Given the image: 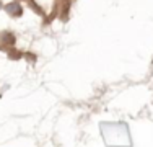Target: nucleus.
I'll return each mask as SVG.
<instances>
[{"mask_svg":"<svg viewBox=\"0 0 153 147\" xmlns=\"http://www.w3.org/2000/svg\"><path fill=\"white\" fill-rule=\"evenodd\" d=\"M5 10H7L10 15H13V16H20V15H21V10H23V8H21L18 3H8V5L5 7Z\"/></svg>","mask_w":153,"mask_h":147,"instance_id":"f257e3e1","label":"nucleus"}]
</instances>
